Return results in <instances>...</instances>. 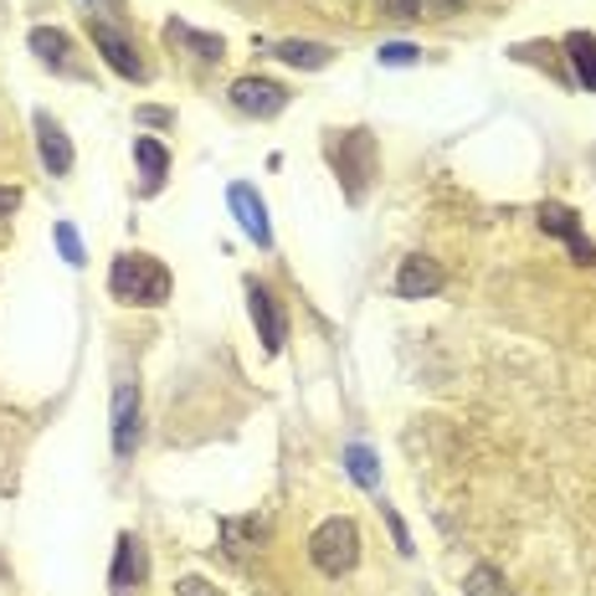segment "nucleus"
I'll return each mask as SVG.
<instances>
[{"label":"nucleus","instance_id":"20e7f679","mask_svg":"<svg viewBox=\"0 0 596 596\" xmlns=\"http://www.w3.org/2000/svg\"><path fill=\"white\" fill-rule=\"evenodd\" d=\"M232 108L253 114V119H273V114L288 108V93H284V83H273V77H237V83H232Z\"/></svg>","mask_w":596,"mask_h":596},{"label":"nucleus","instance_id":"aec40b11","mask_svg":"<svg viewBox=\"0 0 596 596\" xmlns=\"http://www.w3.org/2000/svg\"><path fill=\"white\" fill-rule=\"evenodd\" d=\"M499 586H504V576L493 566H478L473 576H468V596H499Z\"/></svg>","mask_w":596,"mask_h":596},{"label":"nucleus","instance_id":"1a4fd4ad","mask_svg":"<svg viewBox=\"0 0 596 596\" xmlns=\"http://www.w3.org/2000/svg\"><path fill=\"white\" fill-rule=\"evenodd\" d=\"M226 201H232V211H237L242 232H247L257 247H268V242H273V226H268V206H263V195H257L253 185H232V191H226Z\"/></svg>","mask_w":596,"mask_h":596},{"label":"nucleus","instance_id":"bb28decb","mask_svg":"<svg viewBox=\"0 0 596 596\" xmlns=\"http://www.w3.org/2000/svg\"><path fill=\"white\" fill-rule=\"evenodd\" d=\"M139 119L145 124H170V114H164V108H139Z\"/></svg>","mask_w":596,"mask_h":596},{"label":"nucleus","instance_id":"9d476101","mask_svg":"<svg viewBox=\"0 0 596 596\" xmlns=\"http://www.w3.org/2000/svg\"><path fill=\"white\" fill-rule=\"evenodd\" d=\"M443 268H437L433 257H406L402 273H396V298H433L443 294Z\"/></svg>","mask_w":596,"mask_h":596},{"label":"nucleus","instance_id":"393cba45","mask_svg":"<svg viewBox=\"0 0 596 596\" xmlns=\"http://www.w3.org/2000/svg\"><path fill=\"white\" fill-rule=\"evenodd\" d=\"M175 592H180V596H216V592H211L206 582H201V576H185V582H180Z\"/></svg>","mask_w":596,"mask_h":596},{"label":"nucleus","instance_id":"6ab92c4d","mask_svg":"<svg viewBox=\"0 0 596 596\" xmlns=\"http://www.w3.org/2000/svg\"><path fill=\"white\" fill-rule=\"evenodd\" d=\"M135 160H139L149 185H160V175L170 170V155H164V145H155V139H135Z\"/></svg>","mask_w":596,"mask_h":596},{"label":"nucleus","instance_id":"a211bd4d","mask_svg":"<svg viewBox=\"0 0 596 596\" xmlns=\"http://www.w3.org/2000/svg\"><path fill=\"white\" fill-rule=\"evenodd\" d=\"M257 535H263V520H226L222 524V540H226V555H247L257 545Z\"/></svg>","mask_w":596,"mask_h":596},{"label":"nucleus","instance_id":"4468645a","mask_svg":"<svg viewBox=\"0 0 596 596\" xmlns=\"http://www.w3.org/2000/svg\"><path fill=\"white\" fill-rule=\"evenodd\" d=\"M566 57H571V67H576V83H582L586 93H596V36L571 31V36H566Z\"/></svg>","mask_w":596,"mask_h":596},{"label":"nucleus","instance_id":"7ed1b4c3","mask_svg":"<svg viewBox=\"0 0 596 596\" xmlns=\"http://www.w3.org/2000/svg\"><path fill=\"white\" fill-rule=\"evenodd\" d=\"M329 160L344 180V195L350 201H365V180L375 175V139L365 129H344L334 145H329Z\"/></svg>","mask_w":596,"mask_h":596},{"label":"nucleus","instance_id":"f03ea898","mask_svg":"<svg viewBox=\"0 0 596 596\" xmlns=\"http://www.w3.org/2000/svg\"><path fill=\"white\" fill-rule=\"evenodd\" d=\"M309 555H313V566L324 571V576H344V571H355V561H360V530H355V520H344V514L324 520L309 535Z\"/></svg>","mask_w":596,"mask_h":596},{"label":"nucleus","instance_id":"ddd939ff","mask_svg":"<svg viewBox=\"0 0 596 596\" xmlns=\"http://www.w3.org/2000/svg\"><path fill=\"white\" fill-rule=\"evenodd\" d=\"M31 52L46 62V67H62V73H73V42H67V31L57 26H31Z\"/></svg>","mask_w":596,"mask_h":596},{"label":"nucleus","instance_id":"5701e85b","mask_svg":"<svg viewBox=\"0 0 596 596\" xmlns=\"http://www.w3.org/2000/svg\"><path fill=\"white\" fill-rule=\"evenodd\" d=\"M375 6H381L391 21H417L422 15V0H375Z\"/></svg>","mask_w":596,"mask_h":596},{"label":"nucleus","instance_id":"dca6fc26","mask_svg":"<svg viewBox=\"0 0 596 596\" xmlns=\"http://www.w3.org/2000/svg\"><path fill=\"white\" fill-rule=\"evenodd\" d=\"M164 36H170V42H180V46H191L195 57H206V62H216L226 52L222 46V36H206V31H191L185 26V21H170V26H164Z\"/></svg>","mask_w":596,"mask_h":596},{"label":"nucleus","instance_id":"b1692460","mask_svg":"<svg viewBox=\"0 0 596 596\" xmlns=\"http://www.w3.org/2000/svg\"><path fill=\"white\" fill-rule=\"evenodd\" d=\"M15 206H21V191H15V185H0V226L11 222Z\"/></svg>","mask_w":596,"mask_h":596},{"label":"nucleus","instance_id":"0eeeda50","mask_svg":"<svg viewBox=\"0 0 596 596\" xmlns=\"http://www.w3.org/2000/svg\"><path fill=\"white\" fill-rule=\"evenodd\" d=\"M88 36H93V46L104 52V62L119 77H145V62L135 57V42H129L119 26H108V21H88Z\"/></svg>","mask_w":596,"mask_h":596},{"label":"nucleus","instance_id":"423d86ee","mask_svg":"<svg viewBox=\"0 0 596 596\" xmlns=\"http://www.w3.org/2000/svg\"><path fill=\"white\" fill-rule=\"evenodd\" d=\"M535 216H540V232H551V237L566 242L571 253H576V263H596V247L586 242V232H582V222H576V211H571V206H561V201H545Z\"/></svg>","mask_w":596,"mask_h":596},{"label":"nucleus","instance_id":"4be33fe9","mask_svg":"<svg viewBox=\"0 0 596 596\" xmlns=\"http://www.w3.org/2000/svg\"><path fill=\"white\" fill-rule=\"evenodd\" d=\"M57 247H62V257H67V263H83V242H77V226L73 222H57Z\"/></svg>","mask_w":596,"mask_h":596},{"label":"nucleus","instance_id":"f8f14e48","mask_svg":"<svg viewBox=\"0 0 596 596\" xmlns=\"http://www.w3.org/2000/svg\"><path fill=\"white\" fill-rule=\"evenodd\" d=\"M145 545H139L135 535H119V551H114V592H129V586L145 582Z\"/></svg>","mask_w":596,"mask_h":596},{"label":"nucleus","instance_id":"2eb2a0df","mask_svg":"<svg viewBox=\"0 0 596 596\" xmlns=\"http://www.w3.org/2000/svg\"><path fill=\"white\" fill-rule=\"evenodd\" d=\"M273 57H284L288 67H329V62H334V46H324V42H278L273 46Z\"/></svg>","mask_w":596,"mask_h":596},{"label":"nucleus","instance_id":"9b49d317","mask_svg":"<svg viewBox=\"0 0 596 596\" xmlns=\"http://www.w3.org/2000/svg\"><path fill=\"white\" fill-rule=\"evenodd\" d=\"M36 149H42V164L52 175H67L73 170V139L62 135V124L52 114H36Z\"/></svg>","mask_w":596,"mask_h":596},{"label":"nucleus","instance_id":"f257e3e1","mask_svg":"<svg viewBox=\"0 0 596 596\" xmlns=\"http://www.w3.org/2000/svg\"><path fill=\"white\" fill-rule=\"evenodd\" d=\"M108 294L119 298V304H145V309H155V304L170 298V273H164V263H155V257H145V253H124V257H114V268H108Z\"/></svg>","mask_w":596,"mask_h":596},{"label":"nucleus","instance_id":"a878e982","mask_svg":"<svg viewBox=\"0 0 596 596\" xmlns=\"http://www.w3.org/2000/svg\"><path fill=\"white\" fill-rule=\"evenodd\" d=\"M386 524H391V535H396V545H402V551H412V535H406V524L396 520V509H386Z\"/></svg>","mask_w":596,"mask_h":596},{"label":"nucleus","instance_id":"f3484780","mask_svg":"<svg viewBox=\"0 0 596 596\" xmlns=\"http://www.w3.org/2000/svg\"><path fill=\"white\" fill-rule=\"evenodd\" d=\"M344 468H350V478H355L360 489H381V462H375L371 447H344Z\"/></svg>","mask_w":596,"mask_h":596},{"label":"nucleus","instance_id":"39448f33","mask_svg":"<svg viewBox=\"0 0 596 596\" xmlns=\"http://www.w3.org/2000/svg\"><path fill=\"white\" fill-rule=\"evenodd\" d=\"M247 309H253V324H257V340H263V350L268 355H278L284 350V340H288V313H284V304L268 294V288H247Z\"/></svg>","mask_w":596,"mask_h":596},{"label":"nucleus","instance_id":"412c9836","mask_svg":"<svg viewBox=\"0 0 596 596\" xmlns=\"http://www.w3.org/2000/svg\"><path fill=\"white\" fill-rule=\"evenodd\" d=\"M375 57L386 62V67H412V62H417L422 52H417V46H412V42H386V46H381V52H375Z\"/></svg>","mask_w":596,"mask_h":596},{"label":"nucleus","instance_id":"6e6552de","mask_svg":"<svg viewBox=\"0 0 596 596\" xmlns=\"http://www.w3.org/2000/svg\"><path fill=\"white\" fill-rule=\"evenodd\" d=\"M135 447H139V386L119 381V391H114V453L135 458Z\"/></svg>","mask_w":596,"mask_h":596}]
</instances>
